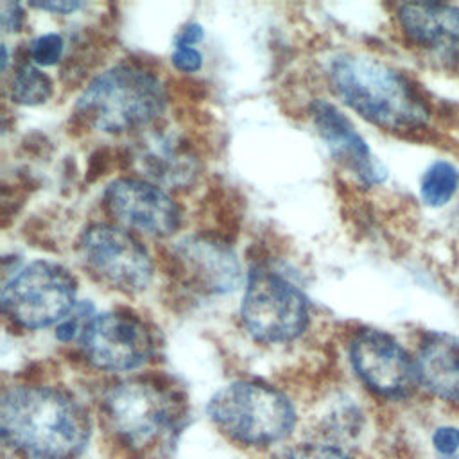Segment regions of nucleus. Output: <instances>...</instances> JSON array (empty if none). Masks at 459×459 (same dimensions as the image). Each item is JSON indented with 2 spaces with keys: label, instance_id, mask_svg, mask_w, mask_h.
<instances>
[{
  "label": "nucleus",
  "instance_id": "nucleus-1",
  "mask_svg": "<svg viewBox=\"0 0 459 459\" xmlns=\"http://www.w3.org/2000/svg\"><path fill=\"white\" fill-rule=\"evenodd\" d=\"M2 439L32 459H75L88 446L91 423L68 393L48 385H14L0 400Z\"/></svg>",
  "mask_w": 459,
  "mask_h": 459
},
{
  "label": "nucleus",
  "instance_id": "nucleus-2",
  "mask_svg": "<svg viewBox=\"0 0 459 459\" xmlns=\"http://www.w3.org/2000/svg\"><path fill=\"white\" fill-rule=\"evenodd\" d=\"M326 75L348 108L384 131L409 134L423 131L430 122L432 108L420 86L378 57L335 54L326 65Z\"/></svg>",
  "mask_w": 459,
  "mask_h": 459
},
{
  "label": "nucleus",
  "instance_id": "nucleus-3",
  "mask_svg": "<svg viewBox=\"0 0 459 459\" xmlns=\"http://www.w3.org/2000/svg\"><path fill=\"white\" fill-rule=\"evenodd\" d=\"M167 95L156 75L131 65L95 75L77 99L75 113L102 133L147 129L165 111Z\"/></svg>",
  "mask_w": 459,
  "mask_h": 459
},
{
  "label": "nucleus",
  "instance_id": "nucleus-4",
  "mask_svg": "<svg viewBox=\"0 0 459 459\" xmlns=\"http://www.w3.org/2000/svg\"><path fill=\"white\" fill-rule=\"evenodd\" d=\"M100 407L108 429L134 452L169 445L185 421L181 396L154 378L133 377L115 384Z\"/></svg>",
  "mask_w": 459,
  "mask_h": 459
},
{
  "label": "nucleus",
  "instance_id": "nucleus-5",
  "mask_svg": "<svg viewBox=\"0 0 459 459\" xmlns=\"http://www.w3.org/2000/svg\"><path fill=\"white\" fill-rule=\"evenodd\" d=\"M206 412L224 436L247 446L274 445L296 425V411L287 394L255 380H235L221 387Z\"/></svg>",
  "mask_w": 459,
  "mask_h": 459
},
{
  "label": "nucleus",
  "instance_id": "nucleus-6",
  "mask_svg": "<svg viewBox=\"0 0 459 459\" xmlns=\"http://www.w3.org/2000/svg\"><path fill=\"white\" fill-rule=\"evenodd\" d=\"M240 319L256 342H289L301 335L308 325V301L280 273L255 267L246 281Z\"/></svg>",
  "mask_w": 459,
  "mask_h": 459
},
{
  "label": "nucleus",
  "instance_id": "nucleus-7",
  "mask_svg": "<svg viewBox=\"0 0 459 459\" xmlns=\"http://www.w3.org/2000/svg\"><path fill=\"white\" fill-rule=\"evenodd\" d=\"M75 290V278L63 265L36 260L2 287V310L22 328H45L74 310Z\"/></svg>",
  "mask_w": 459,
  "mask_h": 459
},
{
  "label": "nucleus",
  "instance_id": "nucleus-8",
  "mask_svg": "<svg viewBox=\"0 0 459 459\" xmlns=\"http://www.w3.org/2000/svg\"><path fill=\"white\" fill-rule=\"evenodd\" d=\"M84 267L104 285L124 294L145 290L152 280V262L145 247L127 230L91 224L79 238Z\"/></svg>",
  "mask_w": 459,
  "mask_h": 459
},
{
  "label": "nucleus",
  "instance_id": "nucleus-9",
  "mask_svg": "<svg viewBox=\"0 0 459 459\" xmlns=\"http://www.w3.org/2000/svg\"><path fill=\"white\" fill-rule=\"evenodd\" d=\"M88 362L102 371L126 373L143 366L154 350L149 328L134 316L104 312L93 316L81 335Z\"/></svg>",
  "mask_w": 459,
  "mask_h": 459
},
{
  "label": "nucleus",
  "instance_id": "nucleus-10",
  "mask_svg": "<svg viewBox=\"0 0 459 459\" xmlns=\"http://www.w3.org/2000/svg\"><path fill=\"white\" fill-rule=\"evenodd\" d=\"M350 360L364 385L384 398H405L420 382L416 360L382 330L357 332L350 342Z\"/></svg>",
  "mask_w": 459,
  "mask_h": 459
},
{
  "label": "nucleus",
  "instance_id": "nucleus-11",
  "mask_svg": "<svg viewBox=\"0 0 459 459\" xmlns=\"http://www.w3.org/2000/svg\"><path fill=\"white\" fill-rule=\"evenodd\" d=\"M104 204L122 226L145 235L169 237L181 224L178 203L151 181L115 179L104 190Z\"/></svg>",
  "mask_w": 459,
  "mask_h": 459
},
{
  "label": "nucleus",
  "instance_id": "nucleus-12",
  "mask_svg": "<svg viewBox=\"0 0 459 459\" xmlns=\"http://www.w3.org/2000/svg\"><path fill=\"white\" fill-rule=\"evenodd\" d=\"M308 115L319 136L326 142L333 160H337L350 174L366 186L380 185L387 178L385 167L375 158L366 140L353 124L332 102L314 99Z\"/></svg>",
  "mask_w": 459,
  "mask_h": 459
},
{
  "label": "nucleus",
  "instance_id": "nucleus-13",
  "mask_svg": "<svg viewBox=\"0 0 459 459\" xmlns=\"http://www.w3.org/2000/svg\"><path fill=\"white\" fill-rule=\"evenodd\" d=\"M398 23L421 50L446 66L459 68V7L448 4H402Z\"/></svg>",
  "mask_w": 459,
  "mask_h": 459
},
{
  "label": "nucleus",
  "instance_id": "nucleus-14",
  "mask_svg": "<svg viewBox=\"0 0 459 459\" xmlns=\"http://www.w3.org/2000/svg\"><path fill=\"white\" fill-rule=\"evenodd\" d=\"M186 281L208 294H228L242 281L235 253L222 242L206 237H185L174 247Z\"/></svg>",
  "mask_w": 459,
  "mask_h": 459
},
{
  "label": "nucleus",
  "instance_id": "nucleus-15",
  "mask_svg": "<svg viewBox=\"0 0 459 459\" xmlns=\"http://www.w3.org/2000/svg\"><path fill=\"white\" fill-rule=\"evenodd\" d=\"M138 170L152 183L185 186L197 176V160L188 145L165 131L145 133L133 149Z\"/></svg>",
  "mask_w": 459,
  "mask_h": 459
},
{
  "label": "nucleus",
  "instance_id": "nucleus-16",
  "mask_svg": "<svg viewBox=\"0 0 459 459\" xmlns=\"http://www.w3.org/2000/svg\"><path fill=\"white\" fill-rule=\"evenodd\" d=\"M418 380L437 398L459 402V337L429 333L416 355Z\"/></svg>",
  "mask_w": 459,
  "mask_h": 459
},
{
  "label": "nucleus",
  "instance_id": "nucleus-17",
  "mask_svg": "<svg viewBox=\"0 0 459 459\" xmlns=\"http://www.w3.org/2000/svg\"><path fill=\"white\" fill-rule=\"evenodd\" d=\"M459 190V169L446 160L432 161L420 179L421 201L432 208L445 206Z\"/></svg>",
  "mask_w": 459,
  "mask_h": 459
},
{
  "label": "nucleus",
  "instance_id": "nucleus-18",
  "mask_svg": "<svg viewBox=\"0 0 459 459\" xmlns=\"http://www.w3.org/2000/svg\"><path fill=\"white\" fill-rule=\"evenodd\" d=\"M9 93L16 104L38 106L50 99L52 81L36 65L23 63L13 74Z\"/></svg>",
  "mask_w": 459,
  "mask_h": 459
},
{
  "label": "nucleus",
  "instance_id": "nucleus-19",
  "mask_svg": "<svg viewBox=\"0 0 459 459\" xmlns=\"http://www.w3.org/2000/svg\"><path fill=\"white\" fill-rule=\"evenodd\" d=\"M269 459H353V457L337 445L303 443V445L283 448L274 455H271Z\"/></svg>",
  "mask_w": 459,
  "mask_h": 459
},
{
  "label": "nucleus",
  "instance_id": "nucleus-20",
  "mask_svg": "<svg viewBox=\"0 0 459 459\" xmlns=\"http://www.w3.org/2000/svg\"><path fill=\"white\" fill-rule=\"evenodd\" d=\"M63 50H65V39L56 32L41 34L34 38L29 45V54L36 66L56 65L63 57Z\"/></svg>",
  "mask_w": 459,
  "mask_h": 459
},
{
  "label": "nucleus",
  "instance_id": "nucleus-21",
  "mask_svg": "<svg viewBox=\"0 0 459 459\" xmlns=\"http://www.w3.org/2000/svg\"><path fill=\"white\" fill-rule=\"evenodd\" d=\"M91 305L90 303H81L75 305L74 310L56 326V337L63 342H70L74 339H81L86 325L91 321Z\"/></svg>",
  "mask_w": 459,
  "mask_h": 459
},
{
  "label": "nucleus",
  "instance_id": "nucleus-22",
  "mask_svg": "<svg viewBox=\"0 0 459 459\" xmlns=\"http://www.w3.org/2000/svg\"><path fill=\"white\" fill-rule=\"evenodd\" d=\"M432 446L439 459H457L459 455V429L443 425L432 434Z\"/></svg>",
  "mask_w": 459,
  "mask_h": 459
},
{
  "label": "nucleus",
  "instance_id": "nucleus-23",
  "mask_svg": "<svg viewBox=\"0 0 459 459\" xmlns=\"http://www.w3.org/2000/svg\"><path fill=\"white\" fill-rule=\"evenodd\" d=\"M170 61L181 72H195L203 65V56L194 47H176Z\"/></svg>",
  "mask_w": 459,
  "mask_h": 459
},
{
  "label": "nucleus",
  "instance_id": "nucleus-24",
  "mask_svg": "<svg viewBox=\"0 0 459 459\" xmlns=\"http://www.w3.org/2000/svg\"><path fill=\"white\" fill-rule=\"evenodd\" d=\"M23 11L16 2H2L0 5V23L4 32H16L22 27Z\"/></svg>",
  "mask_w": 459,
  "mask_h": 459
},
{
  "label": "nucleus",
  "instance_id": "nucleus-25",
  "mask_svg": "<svg viewBox=\"0 0 459 459\" xmlns=\"http://www.w3.org/2000/svg\"><path fill=\"white\" fill-rule=\"evenodd\" d=\"M29 5L36 7V9H41V11L57 13V14L75 13L77 9L82 7V4L75 2V0H45V2H30Z\"/></svg>",
  "mask_w": 459,
  "mask_h": 459
},
{
  "label": "nucleus",
  "instance_id": "nucleus-26",
  "mask_svg": "<svg viewBox=\"0 0 459 459\" xmlns=\"http://www.w3.org/2000/svg\"><path fill=\"white\" fill-rule=\"evenodd\" d=\"M203 38V27L199 23L185 25L174 38V47H194Z\"/></svg>",
  "mask_w": 459,
  "mask_h": 459
}]
</instances>
